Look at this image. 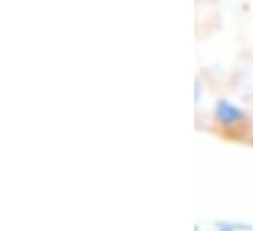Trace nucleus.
Returning a JSON list of instances; mask_svg holds the SVG:
<instances>
[{
  "label": "nucleus",
  "mask_w": 253,
  "mask_h": 231,
  "mask_svg": "<svg viewBox=\"0 0 253 231\" xmlns=\"http://www.w3.org/2000/svg\"><path fill=\"white\" fill-rule=\"evenodd\" d=\"M214 117H216V121L218 123H222V125H238V123H242L244 121V110L240 108V106H236V104H232L230 100H218L216 102V106H214Z\"/></svg>",
  "instance_id": "obj_1"
}]
</instances>
